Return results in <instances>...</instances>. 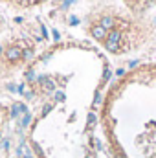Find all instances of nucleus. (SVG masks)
I'll return each instance as SVG.
<instances>
[{
    "instance_id": "obj_1",
    "label": "nucleus",
    "mask_w": 156,
    "mask_h": 158,
    "mask_svg": "<svg viewBox=\"0 0 156 158\" xmlns=\"http://www.w3.org/2000/svg\"><path fill=\"white\" fill-rule=\"evenodd\" d=\"M119 40H121V33L119 31H110V35L107 37V50L110 52H117L119 50Z\"/></svg>"
},
{
    "instance_id": "obj_2",
    "label": "nucleus",
    "mask_w": 156,
    "mask_h": 158,
    "mask_svg": "<svg viewBox=\"0 0 156 158\" xmlns=\"http://www.w3.org/2000/svg\"><path fill=\"white\" fill-rule=\"evenodd\" d=\"M6 57H7L9 61H17V59H20V57H22V50H20V48H17V46H13V48H7V52H6Z\"/></svg>"
},
{
    "instance_id": "obj_3",
    "label": "nucleus",
    "mask_w": 156,
    "mask_h": 158,
    "mask_svg": "<svg viewBox=\"0 0 156 158\" xmlns=\"http://www.w3.org/2000/svg\"><path fill=\"white\" fill-rule=\"evenodd\" d=\"M39 83H40V86H42L46 92H53V90H55V83H53L51 79L44 77V76H42V77H39Z\"/></svg>"
},
{
    "instance_id": "obj_4",
    "label": "nucleus",
    "mask_w": 156,
    "mask_h": 158,
    "mask_svg": "<svg viewBox=\"0 0 156 158\" xmlns=\"http://www.w3.org/2000/svg\"><path fill=\"white\" fill-rule=\"evenodd\" d=\"M92 35H94L96 39H103V37L107 35V30H105L103 26H94V28H92Z\"/></svg>"
},
{
    "instance_id": "obj_5",
    "label": "nucleus",
    "mask_w": 156,
    "mask_h": 158,
    "mask_svg": "<svg viewBox=\"0 0 156 158\" xmlns=\"http://www.w3.org/2000/svg\"><path fill=\"white\" fill-rule=\"evenodd\" d=\"M101 26H103L105 30H110V28L114 26V19H110V17H103V20H101Z\"/></svg>"
},
{
    "instance_id": "obj_6",
    "label": "nucleus",
    "mask_w": 156,
    "mask_h": 158,
    "mask_svg": "<svg viewBox=\"0 0 156 158\" xmlns=\"http://www.w3.org/2000/svg\"><path fill=\"white\" fill-rule=\"evenodd\" d=\"M18 112H26V107H24V105H22V103H18V105H15V107H13V109H11V116H13V118H15V116H17V114H18Z\"/></svg>"
},
{
    "instance_id": "obj_7",
    "label": "nucleus",
    "mask_w": 156,
    "mask_h": 158,
    "mask_svg": "<svg viewBox=\"0 0 156 158\" xmlns=\"http://www.w3.org/2000/svg\"><path fill=\"white\" fill-rule=\"evenodd\" d=\"M55 101H64V94L63 92H55Z\"/></svg>"
},
{
    "instance_id": "obj_8",
    "label": "nucleus",
    "mask_w": 156,
    "mask_h": 158,
    "mask_svg": "<svg viewBox=\"0 0 156 158\" xmlns=\"http://www.w3.org/2000/svg\"><path fill=\"white\" fill-rule=\"evenodd\" d=\"M96 121V114H88V127H92Z\"/></svg>"
},
{
    "instance_id": "obj_9",
    "label": "nucleus",
    "mask_w": 156,
    "mask_h": 158,
    "mask_svg": "<svg viewBox=\"0 0 156 158\" xmlns=\"http://www.w3.org/2000/svg\"><path fill=\"white\" fill-rule=\"evenodd\" d=\"M50 110H51V103H48V105H46V107L42 109V116H46V114H48Z\"/></svg>"
},
{
    "instance_id": "obj_10",
    "label": "nucleus",
    "mask_w": 156,
    "mask_h": 158,
    "mask_svg": "<svg viewBox=\"0 0 156 158\" xmlns=\"http://www.w3.org/2000/svg\"><path fill=\"white\" fill-rule=\"evenodd\" d=\"M30 119H31V116H30V114H26L24 119H22V125H28V123H30Z\"/></svg>"
},
{
    "instance_id": "obj_11",
    "label": "nucleus",
    "mask_w": 156,
    "mask_h": 158,
    "mask_svg": "<svg viewBox=\"0 0 156 158\" xmlns=\"http://www.w3.org/2000/svg\"><path fill=\"white\" fill-rule=\"evenodd\" d=\"M70 24H74V26H76V24H77V19H76V17H72V19H70Z\"/></svg>"
},
{
    "instance_id": "obj_12",
    "label": "nucleus",
    "mask_w": 156,
    "mask_h": 158,
    "mask_svg": "<svg viewBox=\"0 0 156 158\" xmlns=\"http://www.w3.org/2000/svg\"><path fill=\"white\" fill-rule=\"evenodd\" d=\"M18 2H28V0H18Z\"/></svg>"
},
{
    "instance_id": "obj_13",
    "label": "nucleus",
    "mask_w": 156,
    "mask_h": 158,
    "mask_svg": "<svg viewBox=\"0 0 156 158\" xmlns=\"http://www.w3.org/2000/svg\"><path fill=\"white\" fill-rule=\"evenodd\" d=\"M40 2H44V0H40Z\"/></svg>"
},
{
    "instance_id": "obj_14",
    "label": "nucleus",
    "mask_w": 156,
    "mask_h": 158,
    "mask_svg": "<svg viewBox=\"0 0 156 158\" xmlns=\"http://www.w3.org/2000/svg\"><path fill=\"white\" fill-rule=\"evenodd\" d=\"M88 158H90V156H88Z\"/></svg>"
}]
</instances>
